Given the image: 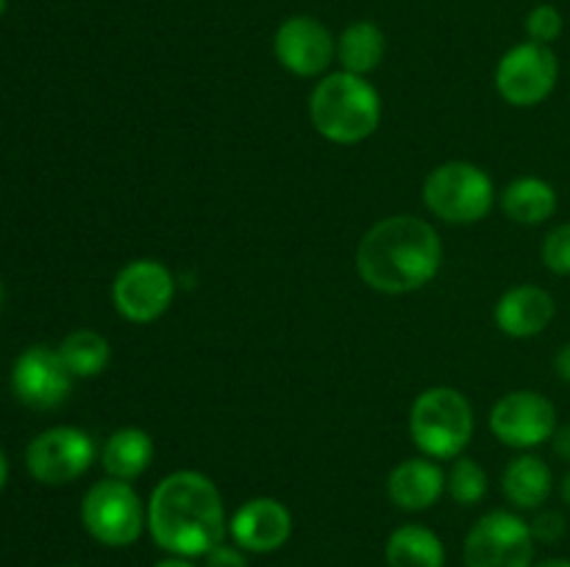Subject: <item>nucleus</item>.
Instances as JSON below:
<instances>
[{"instance_id": "f257e3e1", "label": "nucleus", "mask_w": 570, "mask_h": 567, "mask_svg": "<svg viewBox=\"0 0 570 567\" xmlns=\"http://www.w3.org/2000/svg\"><path fill=\"white\" fill-rule=\"evenodd\" d=\"M148 531L170 556H206L228 531L220 489L198 470L170 472L148 500Z\"/></svg>"}, {"instance_id": "f03ea898", "label": "nucleus", "mask_w": 570, "mask_h": 567, "mask_svg": "<svg viewBox=\"0 0 570 567\" xmlns=\"http://www.w3.org/2000/svg\"><path fill=\"white\" fill-rule=\"evenodd\" d=\"M443 265V242L426 220L412 215L387 217L362 237L356 267L367 287L387 295L426 287Z\"/></svg>"}, {"instance_id": "7ed1b4c3", "label": "nucleus", "mask_w": 570, "mask_h": 567, "mask_svg": "<svg viewBox=\"0 0 570 567\" xmlns=\"http://www.w3.org/2000/svg\"><path fill=\"white\" fill-rule=\"evenodd\" d=\"M312 126L334 145H356L382 122V98L365 76L332 72L309 98Z\"/></svg>"}, {"instance_id": "20e7f679", "label": "nucleus", "mask_w": 570, "mask_h": 567, "mask_svg": "<svg viewBox=\"0 0 570 567\" xmlns=\"http://www.w3.org/2000/svg\"><path fill=\"white\" fill-rule=\"evenodd\" d=\"M410 434L429 459H456L473 437L471 404L454 387L426 389L412 404Z\"/></svg>"}, {"instance_id": "39448f33", "label": "nucleus", "mask_w": 570, "mask_h": 567, "mask_svg": "<svg viewBox=\"0 0 570 567\" xmlns=\"http://www.w3.org/2000/svg\"><path fill=\"white\" fill-rule=\"evenodd\" d=\"M429 211L454 226H471L493 209L495 189L488 172L471 161H445L423 183Z\"/></svg>"}, {"instance_id": "423d86ee", "label": "nucleus", "mask_w": 570, "mask_h": 567, "mask_svg": "<svg viewBox=\"0 0 570 567\" xmlns=\"http://www.w3.org/2000/svg\"><path fill=\"white\" fill-rule=\"evenodd\" d=\"M81 523L89 537L109 548L134 545L148 528V509L142 506L131 484L120 478H106L89 487L81 500Z\"/></svg>"}, {"instance_id": "0eeeda50", "label": "nucleus", "mask_w": 570, "mask_h": 567, "mask_svg": "<svg viewBox=\"0 0 570 567\" xmlns=\"http://www.w3.org/2000/svg\"><path fill=\"white\" fill-rule=\"evenodd\" d=\"M532 526L510 509L488 511L465 537L468 567H532Z\"/></svg>"}, {"instance_id": "6e6552de", "label": "nucleus", "mask_w": 570, "mask_h": 567, "mask_svg": "<svg viewBox=\"0 0 570 567\" xmlns=\"http://www.w3.org/2000/svg\"><path fill=\"white\" fill-rule=\"evenodd\" d=\"M560 78V61L549 44L521 42L501 56L495 67V87L510 106L529 109L538 106L554 92Z\"/></svg>"}, {"instance_id": "1a4fd4ad", "label": "nucleus", "mask_w": 570, "mask_h": 567, "mask_svg": "<svg viewBox=\"0 0 570 567\" xmlns=\"http://www.w3.org/2000/svg\"><path fill=\"white\" fill-rule=\"evenodd\" d=\"M95 461V442L89 434L72 426H56L31 439L26 450L28 472L39 484L61 487L81 478Z\"/></svg>"}, {"instance_id": "9d476101", "label": "nucleus", "mask_w": 570, "mask_h": 567, "mask_svg": "<svg viewBox=\"0 0 570 567\" xmlns=\"http://www.w3.org/2000/svg\"><path fill=\"white\" fill-rule=\"evenodd\" d=\"M173 295H176L173 272L154 259L128 261L111 284V298H115L117 311L128 322L159 320L170 309Z\"/></svg>"}, {"instance_id": "9b49d317", "label": "nucleus", "mask_w": 570, "mask_h": 567, "mask_svg": "<svg viewBox=\"0 0 570 567\" xmlns=\"http://www.w3.org/2000/svg\"><path fill=\"white\" fill-rule=\"evenodd\" d=\"M490 428L499 442L510 445V448H538L554 437L557 409L546 395L534 392V389H515L493 406Z\"/></svg>"}, {"instance_id": "f8f14e48", "label": "nucleus", "mask_w": 570, "mask_h": 567, "mask_svg": "<svg viewBox=\"0 0 570 567\" xmlns=\"http://www.w3.org/2000/svg\"><path fill=\"white\" fill-rule=\"evenodd\" d=\"M11 387H14V395L22 404L31 406V409L48 411L65 404L72 389V376L65 361H61L59 350L48 348V345H31L14 361Z\"/></svg>"}, {"instance_id": "ddd939ff", "label": "nucleus", "mask_w": 570, "mask_h": 567, "mask_svg": "<svg viewBox=\"0 0 570 567\" xmlns=\"http://www.w3.org/2000/svg\"><path fill=\"white\" fill-rule=\"evenodd\" d=\"M273 50L284 70L301 78H312L328 70L332 59L337 56V42L321 20L298 14L278 26Z\"/></svg>"}, {"instance_id": "4468645a", "label": "nucleus", "mask_w": 570, "mask_h": 567, "mask_svg": "<svg viewBox=\"0 0 570 567\" xmlns=\"http://www.w3.org/2000/svg\"><path fill=\"white\" fill-rule=\"evenodd\" d=\"M228 534L248 554H273L293 534V515L276 498H254L234 511Z\"/></svg>"}, {"instance_id": "2eb2a0df", "label": "nucleus", "mask_w": 570, "mask_h": 567, "mask_svg": "<svg viewBox=\"0 0 570 567\" xmlns=\"http://www.w3.org/2000/svg\"><path fill=\"white\" fill-rule=\"evenodd\" d=\"M557 304L543 287L534 284H523V287H512L510 292L501 295L495 304V326L515 339L538 337L549 328L554 320Z\"/></svg>"}, {"instance_id": "dca6fc26", "label": "nucleus", "mask_w": 570, "mask_h": 567, "mask_svg": "<svg viewBox=\"0 0 570 567\" xmlns=\"http://www.w3.org/2000/svg\"><path fill=\"white\" fill-rule=\"evenodd\" d=\"M445 489V476L432 459H406L393 467L387 478V495L399 509H432Z\"/></svg>"}, {"instance_id": "f3484780", "label": "nucleus", "mask_w": 570, "mask_h": 567, "mask_svg": "<svg viewBox=\"0 0 570 567\" xmlns=\"http://www.w3.org/2000/svg\"><path fill=\"white\" fill-rule=\"evenodd\" d=\"M504 498L518 509H540L554 489L551 467L540 456H518L501 476Z\"/></svg>"}, {"instance_id": "a211bd4d", "label": "nucleus", "mask_w": 570, "mask_h": 567, "mask_svg": "<svg viewBox=\"0 0 570 567\" xmlns=\"http://www.w3.org/2000/svg\"><path fill=\"white\" fill-rule=\"evenodd\" d=\"M387 567H445V545L432 528L406 523L387 537Z\"/></svg>"}, {"instance_id": "6ab92c4d", "label": "nucleus", "mask_w": 570, "mask_h": 567, "mask_svg": "<svg viewBox=\"0 0 570 567\" xmlns=\"http://www.w3.org/2000/svg\"><path fill=\"white\" fill-rule=\"evenodd\" d=\"M501 209L512 222L521 226H540L557 211V192L549 181L534 176L515 178L501 192Z\"/></svg>"}, {"instance_id": "aec40b11", "label": "nucleus", "mask_w": 570, "mask_h": 567, "mask_svg": "<svg viewBox=\"0 0 570 567\" xmlns=\"http://www.w3.org/2000/svg\"><path fill=\"white\" fill-rule=\"evenodd\" d=\"M150 459H154V439L142 428L126 426L109 437L104 448V470L111 478L120 481H131V478L142 476L148 470Z\"/></svg>"}, {"instance_id": "412c9836", "label": "nucleus", "mask_w": 570, "mask_h": 567, "mask_svg": "<svg viewBox=\"0 0 570 567\" xmlns=\"http://www.w3.org/2000/svg\"><path fill=\"white\" fill-rule=\"evenodd\" d=\"M384 50H387L384 31L371 20L351 22L337 39L340 64H343L345 72H354V76H367V72L376 70L384 59Z\"/></svg>"}, {"instance_id": "4be33fe9", "label": "nucleus", "mask_w": 570, "mask_h": 567, "mask_svg": "<svg viewBox=\"0 0 570 567\" xmlns=\"http://www.w3.org/2000/svg\"><path fill=\"white\" fill-rule=\"evenodd\" d=\"M59 356L72 378H95L109 365L111 348L104 334L92 331V328H78V331L67 334L65 342L59 345Z\"/></svg>"}, {"instance_id": "5701e85b", "label": "nucleus", "mask_w": 570, "mask_h": 567, "mask_svg": "<svg viewBox=\"0 0 570 567\" xmlns=\"http://www.w3.org/2000/svg\"><path fill=\"white\" fill-rule=\"evenodd\" d=\"M445 489H449L456 504L473 506L488 495V476H484V470L473 459L456 456L451 472L445 476Z\"/></svg>"}, {"instance_id": "b1692460", "label": "nucleus", "mask_w": 570, "mask_h": 567, "mask_svg": "<svg viewBox=\"0 0 570 567\" xmlns=\"http://www.w3.org/2000/svg\"><path fill=\"white\" fill-rule=\"evenodd\" d=\"M562 28H566V22H562V14L557 6H534L532 11L527 14V33L532 42H540V44H551L557 42V39L562 37Z\"/></svg>"}, {"instance_id": "393cba45", "label": "nucleus", "mask_w": 570, "mask_h": 567, "mask_svg": "<svg viewBox=\"0 0 570 567\" xmlns=\"http://www.w3.org/2000/svg\"><path fill=\"white\" fill-rule=\"evenodd\" d=\"M543 261L557 276H570V222H562L543 239Z\"/></svg>"}, {"instance_id": "a878e982", "label": "nucleus", "mask_w": 570, "mask_h": 567, "mask_svg": "<svg viewBox=\"0 0 570 567\" xmlns=\"http://www.w3.org/2000/svg\"><path fill=\"white\" fill-rule=\"evenodd\" d=\"M532 526V537L540 539V543H560L566 537V515L560 509H543L534 515V520L529 523Z\"/></svg>"}, {"instance_id": "bb28decb", "label": "nucleus", "mask_w": 570, "mask_h": 567, "mask_svg": "<svg viewBox=\"0 0 570 567\" xmlns=\"http://www.w3.org/2000/svg\"><path fill=\"white\" fill-rule=\"evenodd\" d=\"M204 567H248V559H245L243 548L220 543L204 556Z\"/></svg>"}, {"instance_id": "cd10ccee", "label": "nucleus", "mask_w": 570, "mask_h": 567, "mask_svg": "<svg viewBox=\"0 0 570 567\" xmlns=\"http://www.w3.org/2000/svg\"><path fill=\"white\" fill-rule=\"evenodd\" d=\"M551 442H554V454L560 456L562 461H570V422L568 426H557Z\"/></svg>"}, {"instance_id": "c85d7f7f", "label": "nucleus", "mask_w": 570, "mask_h": 567, "mask_svg": "<svg viewBox=\"0 0 570 567\" xmlns=\"http://www.w3.org/2000/svg\"><path fill=\"white\" fill-rule=\"evenodd\" d=\"M554 370H557V376L562 378V381L570 384V342H566L560 350H557Z\"/></svg>"}, {"instance_id": "c756f323", "label": "nucleus", "mask_w": 570, "mask_h": 567, "mask_svg": "<svg viewBox=\"0 0 570 567\" xmlns=\"http://www.w3.org/2000/svg\"><path fill=\"white\" fill-rule=\"evenodd\" d=\"M154 567H198V565H193V559H187V556H167V559L156 561Z\"/></svg>"}, {"instance_id": "7c9ffc66", "label": "nucleus", "mask_w": 570, "mask_h": 567, "mask_svg": "<svg viewBox=\"0 0 570 567\" xmlns=\"http://www.w3.org/2000/svg\"><path fill=\"white\" fill-rule=\"evenodd\" d=\"M6 481H9V459H6L3 448H0V489L6 487Z\"/></svg>"}, {"instance_id": "2f4dec72", "label": "nucleus", "mask_w": 570, "mask_h": 567, "mask_svg": "<svg viewBox=\"0 0 570 567\" xmlns=\"http://www.w3.org/2000/svg\"><path fill=\"white\" fill-rule=\"evenodd\" d=\"M532 567H570V559H560V556H557V559H543Z\"/></svg>"}, {"instance_id": "473e14b6", "label": "nucleus", "mask_w": 570, "mask_h": 567, "mask_svg": "<svg viewBox=\"0 0 570 567\" xmlns=\"http://www.w3.org/2000/svg\"><path fill=\"white\" fill-rule=\"evenodd\" d=\"M560 495H562V500H566V504L570 506V470L566 472V478H562V484H560Z\"/></svg>"}, {"instance_id": "72a5a7b5", "label": "nucleus", "mask_w": 570, "mask_h": 567, "mask_svg": "<svg viewBox=\"0 0 570 567\" xmlns=\"http://www.w3.org/2000/svg\"><path fill=\"white\" fill-rule=\"evenodd\" d=\"M6 3H9V0H0V17H3V11H6Z\"/></svg>"}, {"instance_id": "f704fd0d", "label": "nucleus", "mask_w": 570, "mask_h": 567, "mask_svg": "<svg viewBox=\"0 0 570 567\" xmlns=\"http://www.w3.org/2000/svg\"><path fill=\"white\" fill-rule=\"evenodd\" d=\"M0 304H3V284H0Z\"/></svg>"}]
</instances>
